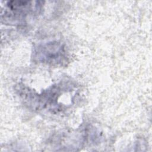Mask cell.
Wrapping results in <instances>:
<instances>
[{
    "label": "cell",
    "mask_w": 152,
    "mask_h": 152,
    "mask_svg": "<svg viewBox=\"0 0 152 152\" xmlns=\"http://www.w3.org/2000/svg\"><path fill=\"white\" fill-rule=\"evenodd\" d=\"M43 51L40 52V53H43V56L40 58L45 59L48 62H53L55 59H58L60 56V53L62 52V48L59 47L56 44H49L45 46L40 48Z\"/></svg>",
    "instance_id": "6da1fadb"
}]
</instances>
